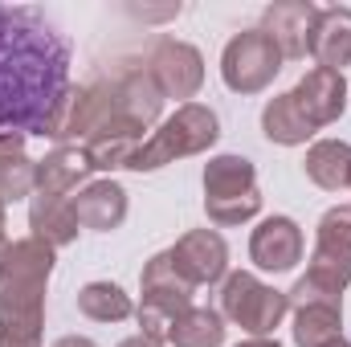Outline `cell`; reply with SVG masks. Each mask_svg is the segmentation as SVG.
Listing matches in <instances>:
<instances>
[{
  "label": "cell",
  "instance_id": "6da1fadb",
  "mask_svg": "<svg viewBox=\"0 0 351 347\" xmlns=\"http://www.w3.org/2000/svg\"><path fill=\"white\" fill-rule=\"evenodd\" d=\"M70 41L33 4H0V135L58 139L70 115Z\"/></svg>",
  "mask_w": 351,
  "mask_h": 347
},
{
  "label": "cell",
  "instance_id": "7a4b0ae2",
  "mask_svg": "<svg viewBox=\"0 0 351 347\" xmlns=\"http://www.w3.org/2000/svg\"><path fill=\"white\" fill-rule=\"evenodd\" d=\"M53 274V246L21 237L0 261V323L45 327V286Z\"/></svg>",
  "mask_w": 351,
  "mask_h": 347
},
{
  "label": "cell",
  "instance_id": "3957f363",
  "mask_svg": "<svg viewBox=\"0 0 351 347\" xmlns=\"http://www.w3.org/2000/svg\"><path fill=\"white\" fill-rule=\"evenodd\" d=\"M217 135H221L217 115L208 106H200V102H184L172 119L160 123V131H152V139H143L135 147V156L127 160V168L131 172H156V168L176 164L184 156L208 152L217 143Z\"/></svg>",
  "mask_w": 351,
  "mask_h": 347
},
{
  "label": "cell",
  "instance_id": "277c9868",
  "mask_svg": "<svg viewBox=\"0 0 351 347\" xmlns=\"http://www.w3.org/2000/svg\"><path fill=\"white\" fill-rule=\"evenodd\" d=\"M204 213L213 225H245L262 213L258 172L245 156H213L204 164Z\"/></svg>",
  "mask_w": 351,
  "mask_h": 347
},
{
  "label": "cell",
  "instance_id": "5b68a950",
  "mask_svg": "<svg viewBox=\"0 0 351 347\" xmlns=\"http://www.w3.org/2000/svg\"><path fill=\"white\" fill-rule=\"evenodd\" d=\"M139 282H143V307H139V327H143V331H139V335H147V339H168L172 323L192 307V290H196V286H188V282L176 274L168 250L156 254V258L143 265Z\"/></svg>",
  "mask_w": 351,
  "mask_h": 347
},
{
  "label": "cell",
  "instance_id": "8992f818",
  "mask_svg": "<svg viewBox=\"0 0 351 347\" xmlns=\"http://www.w3.org/2000/svg\"><path fill=\"white\" fill-rule=\"evenodd\" d=\"M221 307H225V315H229L241 331H250L254 339L274 335V327H278V323L286 319V311H290V302H286L282 290L265 286L262 278H254V274H245V270H237V274L225 278Z\"/></svg>",
  "mask_w": 351,
  "mask_h": 347
},
{
  "label": "cell",
  "instance_id": "52a82bcc",
  "mask_svg": "<svg viewBox=\"0 0 351 347\" xmlns=\"http://www.w3.org/2000/svg\"><path fill=\"white\" fill-rule=\"evenodd\" d=\"M278 70H282V53L262 29L237 33L221 53V78L233 94H262L278 78Z\"/></svg>",
  "mask_w": 351,
  "mask_h": 347
},
{
  "label": "cell",
  "instance_id": "ba28073f",
  "mask_svg": "<svg viewBox=\"0 0 351 347\" xmlns=\"http://www.w3.org/2000/svg\"><path fill=\"white\" fill-rule=\"evenodd\" d=\"M331 298H343L351 286V208H327L319 221V241L311 254V270L302 274Z\"/></svg>",
  "mask_w": 351,
  "mask_h": 347
},
{
  "label": "cell",
  "instance_id": "9c48e42d",
  "mask_svg": "<svg viewBox=\"0 0 351 347\" xmlns=\"http://www.w3.org/2000/svg\"><path fill=\"white\" fill-rule=\"evenodd\" d=\"M110 119H127L123 106H119V78H94V82L74 90L70 115H66V127H62L58 139L70 143V147H82Z\"/></svg>",
  "mask_w": 351,
  "mask_h": 347
},
{
  "label": "cell",
  "instance_id": "30bf717a",
  "mask_svg": "<svg viewBox=\"0 0 351 347\" xmlns=\"http://www.w3.org/2000/svg\"><path fill=\"white\" fill-rule=\"evenodd\" d=\"M147 74L156 78V86L164 98H196V90L204 86V58L196 45L176 41V37H160L152 45L147 58Z\"/></svg>",
  "mask_w": 351,
  "mask_h": 347
},
{
  "label": "cell",
  "instance_id": "8fae6325",
  "mask_svg": "<svg viewBox=\"0 0 351 347\" xmlns=\"http://www.w3.org/2000/svg\"><path fill=\"white\" fill-rule=\"evenodd\" d=\"M176 274L188 282V286H213L217 278H225V265H229V250L221 241V233L213 229H192L168 250Z\"/></svg>",
  "mask_w": 351,
  "mask_h": 347
},
{
  "label": "cell",
  "instance_id": "7c38bea8",
  "mask_svg": "<svg viewBox=\"0 0 351 347\" xmlns=\"http://www.w3.org/2000/svg\"><path fill=\"white\" fill-rule=\"evenodd\" d=\"M290 98H294V106L302 110V119L319 131V127L339 123V115H343V106H348V82H343V74L315 66V70H306V74L298 78V86L290 90Z\"/></svg>",
  "mask_w": 351,
  "mask_h": 347
},
{
  "label": "cell",
  "instance_id": "4fadbf2b",
  "mask_svg": "<svg viewBox=\"0 0 351 347\" xmlns=\"http://www.w3.org/2000/svg\"><path fill=\"white\" fill-rule=\"evenodd\" d=\"M315 21H319V8H315L311 0H282V4H269V8H265L262 33L278 45L282 62H286V58H306V53H311Z\"/></svg>",
  "mask_w": 351,
  "mask_h": 347
},
{
  "label": "cell",
  "instance_id": "5bb4252c",
  "mask_svg": "<svg viewBox=\"0 0 351 347\" xmlns=\"http://www.w3.org/2000/svg\"><path fill=\"white\" fill-rule=\"evenodd\" d=\"M250 258L258 270L286 274L302 261V229L290 217H265L250 237Z\"/></svg>",
  "mask_w": 351,
  "mask_h": 347
},
{
  "label": "cell",
  "instance_id": "9a60e30c",
  "mask_svg": "<svg viewBox=\"0 0 351 347\" xmlns=\"http://www.w3.org/2000/svg\"><path fill=\"white\" fill-rule=\"evenodd\" d=\"M78 229H94V233H110L127 221V188L114 180H94L78 196H70Z\"/></svg>",
  "mask_w": 351,
  "mask_h": 347
},
{
  "label": "cell",
  "instance_id": "2e32d148",
  "mask_svg": "<svg viewBox=\"0 0 351 347\" xmlns=\"http://www.w3.org/2000/svg\"><path fill=\"white\" fill-rule=\"evenodd\" d=\"M311 58L335 74L351 66V8H319L315 33H311Z\"/></svg>",
  "mask_w": 351,
  "mask_h": 347
},
{
  "label": "cell",
  "instance_id": "e0dca14e",
  "mask_svg": "<svg viewBox=\"0 0 351 347\" xmlns=\"http://www.w3.org/2000/svg\"><path fill=\"white\" fill-rule=\"evenodd\" d=\"M143 143V127L131 123V119H110L94 139L82 143L90 168L94 172H114V168H127V160L135 156V147Z\"/></svg>",
  "mask_w": 351,
  "mask_h": 347
},
{
  "label": "cell",
  "instance_id": "ac0fdd59",
  "mask_svg": "<svg viewBox=\"0 0 351 347\" xmlns=\"http://www.w3.org/2000/svg\"><path fill=\"white\" fill-rule=\"evenodd\" d=\"M29 229L33 237H41L45 246L62 250L78 237V217H74V204L66 196H45V192H33L29 200Z\"/></svg>",
  "mask_w": 351,
  "mask_h": 347
},
{
  "label": "cell",
  "instance_id": "d6986e66",
  "mask_svg": "<svg viewBox=\"0 0 351 347\" xmlns=\"http://www.w3.org/2000/svg\"><path fill=\"white\" fill-rule=\"evenodd\" d=\"M94 172L86 160V152L82 147H70V143H62L58 152H49L41 164H37V188L33 192H45V196H66L70 200V192Z\"/></svg>",
  "mask_w": 351,
  "mask_h": 347
},
{
  "label": "cell",
  "instance_id": "ffe728a7",
  "mask_svg": "<svg viewBox=\"0 0 351 347\" xmlns=\"http://www.w3.org/2000/svg\"><path fill=\"white\" fill-rule=\"evenodd\" d=\"M119 106H123V115H127L131 123H139L143 131L160 119L164 94L156 86V78L147 74V66H135V70H127V74L119 78Z\"/></svg>",
  "mask_w": 351,
  "mask_h": 347
},
{
  "label": "cell",
  "instance_id": "44dd1931",
  "mask_svg": "<svg viewBox=\"0 0 351 347\" xmlns=\"http://www.w3.org/2000/svg\"><path fill=\"white\" fill-rule=\"evenodd\" d=\"M294 344L298 347H335L343 344V307L311 302L294 311Z\"/></svg>",
  "mask_w": 351,
  "mask_h": 347
},
{
  "label": "cell",
  "instance_id": "7402d4cb",
  "mask_svg": "<svg viewBox=\"0 0 351 347\" xmlns=\"http://www.w3.org/2000/svg\"><path fill=\"white\" fill-rule=\"evenodd\" d=\"M306 176L327 188V192H339L351 184V143L343 139H319L311 152H306Z\"/></svg>",
  "mask_w": 351,
  "mask_h": 347
},
{
  "label": "cell",
  "instance_id": "603a6c76",
  "mask_svg": "<svg viewBox=\"0 0 351 347\" xmlns=\"http://www.w3.org/2000/svg\"><path fill=\"white\" fill-rule=\"evenodd\" d=\"M262 131L269 143H282V147H298V143H306L311 135H315V127L302 119V110L294 106V98L290 94H278V98H269L262 110Z\"/></svg>",
  "mask_w": 351,
  "mask_h": 347
},
{
  "label": "cell",
  "instance_id": "cb8c5ba5",
  "mask_svg": "<svg viewBox=\"0 0 351 347\" xmlns=\"http://www.w3.org/2000/svg\"><path fill=\"white\" fill-rule=\"evenodd\" d=\"M172 347H221L225 344V319L208 307H188L168 331Z\"/></svg>",
  "mask_w": 351,
  "mask_h": 347
},
{
  "label": "cell",
  "instance_id": "d4e9b609",
  "mask_svg": "<svg viewBox=\"0 0 351 347\" xmlns=\"http://www.w3.org/2000/svg\"><path fill=\"white\" fill-rule=\"evenodd\" d=\"M78 311L94 319V323H123L135 307H131V294L114 282H86L78 290Z\"/></svg>",
  "mask_w": 351,
  "mask_h": 347
},
{
  "label": "cell",
  "instance_id": "484cf974",
  "mask_svg": "<svg viewBox=\"0 0 351 347\" xmlns=\"http://www.w3.org/2000/svg\"><path fill=\"white\" fill-rule=\"evenodd\" d=\"M33 188H37V164L25 152L0 156V204L25 200V196H33Z\"/></svg>",
  "mask_w": 351,
  "mask_h": 347
},
{
  "label": "cell",
  "instance_id": "4316f807",
  "mask_svg": "<svg viewBox=\"0 0 351 347\" xmlns=\"http://www.w3.org/2000/svg\"><path fill=\"white\" fill-rule=\"evenodd\" d=\"M0 347H41V327L0 323Z\"/></svg>",
  "mask_w": 351,
  "mask_h": 347
},
{
  "label": "cell",
  "instance_id": "83f0119b",
  "mask_svg": "<svg viewBox=\"0 0 351 347\" xmlns=\"http://www.w3.org/2000/svg\"><path fill=\"white\" fill-rule=\"evenodd\" d=\"M21 147H25L21 135H0V156H12V152H21Z\"/></svg>",
  "mask_w": 351,
  "mask_h": 347
},
{
  "label": "cell",
  "instance_id": "f1b7e54d",
  "mask_svg": "<svg viewBox=\"0 0 351 347\" xmlns=\"http://www.w3.org/2000/svg\"><path fill=\"white\" fill-rule=\"evenodd\" d=\"M53 347H98L94 339H86V335H66V339H58Z\"/></svg>",
  "mask_w": 351,
  "mask_h": 347
},
{
  "label": "cell",
  "instance_id": "f546056e",
  "mask_svg": "<svg viewBox=\"0 0 351 347\" xmlns=\"http://www.w3.org/2000/svg\"><path fill=\"white\" fill-rule=\"evenodd\" d=\"M119 347H164L160 339H147V335H131V339H123Z\"/></svg>",
  "mask_w": 351,
  "mask_h": 347
},
{
  "label": "cell",
  "instance_id": "4dcf8cb0",
  "mask_svg": "<svg viewBox=\"0 0 351 347\" xmlns=\"http://www.w3.org/2000/svg\"><path fill=\"white\" fill-rule=\"evenodd\" d=\"M8 246H12V241H8V233H4V204H0V261L8 254Z\"/></svg>",
  "mask_w": 351,
  "mask_h": 347
},
{
  "label": "cell",
  "instance_id": "1f68e13d",
  "mask_svg": "<svg viewBox=\"0 0 351 347\" xmlns=\"http://www.w3.org/2000/svg\"><path fill=\"white\" fill-rule=\"evenodd\" d=\"M237 347H278V339L265 335V339H245V344H237Z\"/></svg>",
  "mask_w": 351,
  "mask_h": 347
},
{
  "label": "cell",
  "instance_id": "d6a6232c",
  "mask_svg": "<svg viewBox=\"0 0 351 347\" xmlns=\"http://www.w3.org/2000/svg\"><path fill=\"white\" fill-rule=\"evenodd\" d=\"M335 347H351V344H335Z\"/></svg>",
  "mask_w": 351,
  "mask_h": 347
},
{
  "label": "cell",
  "instance_id": "836d02e7",
  "mask_svg": "<svg viewBox=\"0 0 351 347\" xmlns=\"http://www.w3.org/2000/svg\"><path fill=\"white\" fill-rule=\"evenodd\" d=\"M348 188H351V184H348Z\"/></svg>",
  "mask_w": 351,
  "mask_h": 347
}]
</instances>
